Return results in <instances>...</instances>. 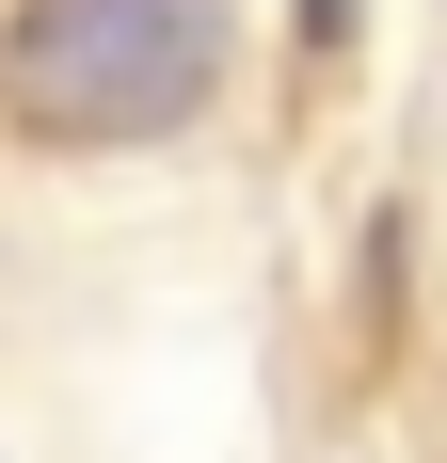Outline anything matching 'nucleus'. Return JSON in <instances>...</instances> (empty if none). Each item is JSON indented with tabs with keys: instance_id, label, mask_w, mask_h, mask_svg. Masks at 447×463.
<instances>
[{
	"instance_id": "f257e3e1",
	"label": "nucleus",
	"mask_w": 447,
	"mask_h": 463,
	"mask_svg": "<svg viewBox=\"0 0 447 463\" xmlns=\"http://www.w3.org/2000/svg\"><path fill=\"white\" fill-rule=\"evenodd\" d=\"M224 96V0H16L0 128L33 144H176Z\"/></svg>"
},
{
	"instance_id": "f03ea898",
	"label": "nucleus",
	"mask_w": 447,
	"mask_h": 463,
	"mask_svg": "<svg viewBox=\"0 0 447 463\" xmlns=\"http://www.w3.org/2000/svg\"><path fill=\"white\" fill-rule=\"evenodd\" d=\"M304 48H352V0H304Z\"/></svg>"
}]
</instances>
